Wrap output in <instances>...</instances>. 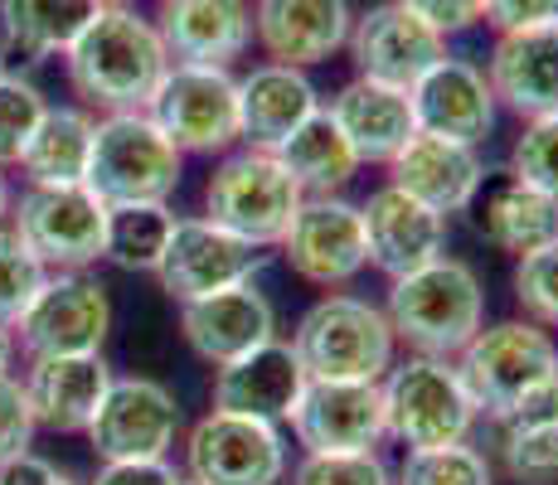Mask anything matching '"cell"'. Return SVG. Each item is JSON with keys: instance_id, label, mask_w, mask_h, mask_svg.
<instances>
[{"instance_id": "obj_1", "label": "cell", "mask_w": 558, "mask_h": 485, "mask_svg": "<svg viewBox=\"0 0 558 485\" xmlns=\"http://www.w3.org/2000/svg\"><path fill=\"white\" fill-rule=\"evenodd\" d=\"M476 413L490 423H558V344L534 320H500L476 330L457 354Z\"/></svg>"}, {"instance_id": "obj_2", "label": "cell", "mask_w": 558, "mask_h": 485, "mask_svg": "<svg viewBox=\"0 0 558 485\" xmlns=\"http://www.w3.org/2000/svg\"><path fill=\"white\" fill-rule=\"evenodd\" d=\"M73 93L98 112H146L156 83L166 78L170 53L160 45L151 15H136V5L98 10L78 45L63 53Z\"/></svg>"}, {"instance_id": "obj_3", "label": "cell", "mask_w": 558, "mask_h": 485, "mask_svg": "<svg viewBox=\"0 0 558 485\" xmlns=\"http://www.w3.org/2000/svg\"><path fill=\"white\" fill-rule=\"evenodd\" d=\"M384 316L393 340L408 344V354L457 360L476 340V330H486V287L471 263L437 257L417 272L393 277Z\"/></svg>"}, {"instance_id": "obj_4", "label": "cell", "mask_w": 558, "mask_h": 485, "mask_svg": "<svg viewBox=\"0 0 558 485\" xmlns=\"http://www.w3.org/2000/svg\"><path fill=\"white\" fill-rule=\"evenodd\" d=\"M302 360L306 379H336V384H379L399 360V340L389 330L384 306L364 296L330 291L296 320L287 340Z\"/></svg>"}, {"instance_id": "obj_5", "label": "cell", "mask_w": 558, "mask_h": 485, "mask_svg": "<svg viewBox=\"0 0 558 485\" xmlns=\"http://www.w3.org/2000/svg\"><path fill=\"white\" fill-rule=\"evenodd\" d=\"M379 393H384V433L403 441L408 451L471 441V427L481 417L457 360H433V354L393 360V369L379 379Z\"/></svg>"}, {"instance_id": "obj_6", "label": "cell", "mask_w": 558, "mask_h": 485, "mask_svg": "<svg viewBox=\"0 0 558 485\" xmlns=\"http://www.w3.org/2000/svg\"><path fill=\"white\" fill-rule=\"evenodd\" d=\"M180 180H185V156L146 112L98 117L83 185L102 204H170Z\"/></svg>"}, {"instance_id": "obj_7", "label": "cell", "mask_w": 558, "mask_h": 485, "mask_svg": "<svg viewBox=\"0 0 558 485\" xmlns=\"http://www.w3.org/2000/svg\"><path fill=\"white\" fill-rule=\"evenodd\" d=\"M302 199L306 194L287 175L277 150H257V146L229 150L209 170V180H204V219H214L219 229L239 233V239H248L257 247L282 243Z\"/></svg>"}, {"instance_id": "obj_8", "label": "cell", "mask_w": 558, "mask_h": 485, "mask_svg": "<svg viewBox=\"0 0 558 485\" xmlns=\"http://www.w3.org/2000/svg\"><path fill=\"white\" fill-rule=\"evenodd\" d=\"M5 229L49 272H88L102 263L107 204L88 185H20Z\"/></svg>"}, {"instance_id": "obj_9", "label": "cell", "mask_w": 558, "mask_h": 485, "mask_svg": "<svg viewBox=\"0 0 558 485\" xmlns=\"http://www.w3.org/2000/svg\"><path fill=\"white\" fill-rule=\"evenodd\" d=\"M146 117L175 142L180 156H229L239 146V78L209 63H170Z\"/></svg>"}, {"instance_id": "obj_10", "label": "cell", "mask_w": 558, "mask_h": 485, "mask_svg": "<svg viewBox=\"0 0 558 485\" xmlns=\"http://www.w3.org/2000/svg\"><path fill=\"white\" fill-rule=\"evenodd\" d=\"M83 437L98 461H166L180 437V403L160 379L112 374Z\"/></svg>"}, {"instance_id": "obj_11", "label": "cell", "mask_w": 558, "mask_h": 485, "mask_svg": "<svg viewBox=\"0 0 558 485\" xmlns=\"http://www.w3.org/2000/svg\"><path fill=\"white\" fill-rule=\"evenodd\" d=\"M287 437L282 427L239 413H204L185 437V481L190 485H282L287 481Z\"/></svg>"}, {"instance_id": "obj_12", "label": "cell", "mask_w": 558, "mask_h": 485, "mask_svg": "<svg viewBox=\"0 0 558 485\" xmlns=\"http://www.w3.org/2000/svg\"><path fill=\"white\" fill-rule=\"evenodd\" d=\"M112 336V296L93 272H49L45 291L29 301L15 326V344L25 360L45 354H102Z\"/></svg>"}, {"instance_id": "obj_13", "label": "cell", "mask_w": 558, "mask_h": 485, "mask_svg": "<svg viewBox=\"0 0 558 485\" xmlns=\"http://www.w3.org/2000/svg\"><path fill=\"white\" fill-rule=\"evenodd\" d=\"M282 263L292 267L311 287H345L369 267V243H364V219L360 204L345 194H320V199H302L292 214L282 243H277Z\"/></svg>"}, {"instance_id": "obj_14", "label": "cell", "mask_w": 558, "mask_h": 485, "mask_svg": "<svg viewBox=\"0 0 558 485\" xmlns=\"http://www.w3.org/2000/svg\"><path fill=\"white\" fill-rule=\"evenodd\" d=\"M267 267V247H257L239 233L219 229L214 219H175V233H170V247L156 267V282L170 301H199L214 296V291H229L253 282Z\"/></svg>"}, {"instance_id": "obj_15", "label": "cell", "mask_w": 558, "mask_h": 485, "mask_svg": "<svg viewBox=\"0 0 558 485\" xmlns=\"http://www.w3.org/2000/svg\"><path fill=\"white\" fill-rule=\"evenodd\" d=\"M350 59H355L360 78L384 83V88H413L437 59H447V39L437 35L427 20H417L399 0L369 5L350 25Z\"/></svg>"}, {"instance_id": "obj_16", "label": "cell", "mask_w": 558, "mask_h": 485, "mask_svg": "<svg viewBox=\"0 0 558 485\" xmlns=\"http://www.w3.org/2000/svg\"><path fill=\"white\" fill-rule=\"evenodd\" d=\"M413 102V122L427 136H447L461 146H481L496 132V93H490L486 69H476L471 59H437L423 78L408 88Z\"/></svg>"}, {"instance_id": "obj_17", "label": "cell", "mask_w": 558, "mask_h": 485, "mask_svg": "<svg viewBox=\"0 0 558 485\" xmlns=\"http://www.w3.org/2000/svg\"><path fill=\"white\" fill-rule=\"evenodd\" d=\"M292 437L302 451H379L384 433V393L379 384H336V379H306L292 413Z\"/></svg>"}, {"instance_id": "obj_18", "label": "cell", "mask_w": 558, "mask_h": 485, "mask_svg": "<svg viewBox=\"0 0 558 485\" xmlns=\"http://www.w3.org/2000/svg\"><path fill=\"white\" fill-rule=\"evenodd\" d=\"M389 185H399L433 214L452 219V214L476 209V194L486 190V160L476 146L413 132L408 146L389 160Z\"/></svg>"}, {"instance_id": "obj_19", "label": "cell", "mask_w": 558, "mask_h": 485, "mask_svg": "<svg viewBox=\"0 0 558 485\" xmlns=\"http://www.w3.org/2000/svg\"><path fill=\"white\" fill-rule=\"evenodd\" d=\"M360 219L364 243H369V267H379L389 282L447 257V219L427 204H417L413 194H403L399 185L374 190L360 204Z\"/></svg>"}, {"instance_id": "obj_20", "label": "cell", "mask_w": 558, "mask_h": 485, "mask_svg": "<svg viewBox=\"0 0 558 485\" xmlns=\"http://www.w3.org/2000/svg\"><path fill=\"white\" fill-rule=\"evenodd\" d=\"M306 388V369L287 340H267L243 360L214 369V413H239L257 423H292L296 398Z\"/></svg>"}, {"instance_id": "obj_21", "label": "cell", "mask_w": 558, "mask_h": 485, "mask_svg": "<svg viewBox=\"0 0 558 485\" xmlns=\"http://www.w3.org/2000/svg\"><path fill=\"white\" fill-rule=\"evenodd\" d=\"M180 336L204 364L219 369V364L243 360L257 344L277 340V311L267 301V291L243 282L229 291H214V296L185 301L180 306Z\"/></svg>"}, {"instance_id": "obj_22", "label": "cell", "mask_w": 558, "mask_h": 485, "mask_svg": "<svg viewBox=\"0 0 558 485\" xmlns=\"http://www.w3.org/2000/svg\"><path fill=\"white\" fill-rule=\"evenodd\" d=\"M20 384H25L39 433L73 437L88 433L107 384H112V364L102 354H45V360H25Z\"/></svg>"}, {"instance_id": "obj_23", "label": "cell", "mask_w": 558, "mask_h": 485, "mask_svg": "<svg viewBox=\"0 0 558 485\" xmlns=\"http://www.w3.org/2000/svg\"><path fill=\"white\" fill-rule=\"evenodd\" d=\"M350 0H257L253 39L263 45L267 63L316 69L330 53L350 45Z\"/></svg>"}, {"instance_id": "obj_24", "label": "cell", "mask_w": 558, "mask_h": 485, "mask_svg": "<svg viewBox=\"0 0 558 485\" xmlns=\"http://www.w3.org/2000/svg\"><path fill=\"white\" fill-rule=\"evenodd\" d=\"M151 25L170 63L229 69L253 45V10L243 0H160Z\"/></svg>"}, {"instance_id": "obj_25", "label": "cell", "mask_w": 558, "mask_h": 485, "mask_svg": "<svg viewBox=\"0 0 558 485\" xmlns=\"http://www.w3.org/2000/svg\"><path fill=\"white\" fill-rule=\"evenodd\" d=\"M486 78L496 102H506L524 122L558 117V25L500 35L490 49Z\"/></svg>"}, {"instance_id": "obj_26", "label": "cell", "mask_w": 558, "mask_h": 485, "mask_svg": "<svg viewBox=\"0 0 558 485\" xmlns=\"http://www.w3.org/2000/svg\"><path fill=\"white\" fill-rule=\"evenodd\" d=\"M311 112H320V93L292 63H257L239 78V142L277 150Z\"/></svg>"}, {"instance_id": "obj_27", "label": "cell", "mask_w": 558, "mask_h": 485, "mask_svg": "<svg viewBox=\"0 0 558 485\" xmlns=\"http://www.w3.org/2000/svg\"><path fill=\"white\" fill-rule=\"evenodd\" d=\"M326 112L336 117V126L345 132L360 166H389L408 146V136L417 132L408 93L384 88V83H369V78H350L345 88L330 97Z\"/></svg>"}, {"instance_id": "obj_28", "label": "cell", "mask_w": 558, "mask_h": 485, "mask_svg": "<svg viewBox=\"0 0 558 485\" xmlns=\"http://www.w3.org/2000/svg\"><path fill=\"white\" fill-rule=\"evenodd\" d=\"M98 10V0H0V45L25 63L63 59Z\"/></svg>"}, {"instance_id": "obj_29", "label": "cell", "mask_w": 558, "mask_h": 485, "mask_svg": "<svg viewBox=\"0 0 558 485\" xmlns=\"http://www.w3.org/2000/svg\"><path fill=\"white\" fill-rule=\"evenodd\" d=\"M93 132H98V117L88 107L49 102L35 136H29L25 156H20L25 185H83L88 180V160H93Z\"/></svg>"}, {"instance_id": "obj_30", "label": "cell", "mask_w": 558, "mask_h": 485, "mask_svg": "<svg viewBox=\"0 0 558 485\" xmlns=\"http://www.w3.org/2000/svg\"><path fill=\"white\" fill-rule=\"evenodd\" d=\"M476 204H481L476 209L481 239L496 243L500 253H510V257H524V253H534V247L558 239V199L530 190L514 175L496 180L490 190H481Z\"/></svg>"}, {"instance_id": "obj_31", "label": "cell", "mask_w": 558, "mask_h": 485, "mask_svg": "<svg viewBox=\"0 0 558 485\" xmlns=\"http://www.w3.org/2000/svg\"><path fill=\"white\" fill-rule=\"evenodd\" d=\"M277 160L287 166V175L296 180V190L306 199H320V194H345V185L360 175V156L350 150L345 132L336 126V117L320 107L311 112L282 146H277Z\"/></svg>"}, {"instance_id": "obj_32", "label": "cell", "mask_w": 558, "mask_h": 485, "mask_svg": "<svg viewBox=\"0 0 558 485\" xmlns=\"http://www.w3.org/2000/svg\"><path fill=\"white\" fill-rule=\"evenodd\" d=\"M175 233V209L170 204H107L102 229V263L117 272H151L160 267Z\"/></svg>"}, {"instance_id": "obj_33", "label": "cell", "mask_w": 558, "mask_h": 485, "mask_svg": "<svg viewBox=\"0 0 558 485\" xmlns=\"http://www.w3.org/2000/svg\"><path fill=\"white\" fill-rule=\"evenodd\" d=\"M399 485H496L486 451L471 441H452V447L433 451H408L399 466Z\"/></svg>"}, {"instance_id": "obj_34", "label": "cell", "mask_w": 558, "mask_h": 485, "mask_svg": "<svg viewBox=\"0 0 558 485\" xmlns=\"http://www.w3.org/2000/svg\"><path fill=\"white\" fill-rule=\"evenodd\" d=\"M500 461L514 485H558V423H514L500 433Z\"/></svg>"}, {"instance_id": "obj_35", "label": "cell", "mask_w": 558, "mask_h": 485, "mask_svg": "<svg viewBox=\"0 0 558 485\" xmlns=\"http://www.w3.org/2000/svg\"><path fill=\"white\" fill-rule=\"evenodd\" d=\"M45 282H49V267L10 229H0V330L15 336V326L25 320L29 301L45 291Z\"/></svg>"}, {"instance_id": "obj_36", "label": "cell", "mask_w": 558, "mask_h": 485, "mask_svg": "<svg viewBox=\"0 0 558 485\" xmlns=\"http://www.w3.org/2000/svg\"><path fill=\"white\" fill-rule=\"evenodd\" d=\"M45 107H49V97L29 78H20V73H10V69L0 73V170L20 166V156H25Z\"/></svg>"}, {"instance_id": "obj_37", "label": "cell", "mask_w": 558, "mask_h": 485, "mask_svg": "<svg viewBox=\"0 0 558 485\" xmlns=\"http://www.w3.org/2000/svg\"><path fill=\"white\" fill-rule=\"evenodd\" d=\"M514 301L524 320H534L539 330H558V239L514 263Z\"/></svg>"}, {"instance_id": "obj_38", "label": "cell", "mask_w": 558, "mask_h": 485, "mask_svg": "<svg viewBox=\"0 0 558 485\" xmlns=\"http://www.w3.org/2000/svg\"><path fill=\"white\" fill-rule=\"evenodd\" d=\"M510 175L558 199V117H534L510 146Z\"/></svg>"}, {"instance_id": "obj_39", "label": "cell", "mask_w": 558, "mask_h": 485, "mask_svg": "<svg viewBox=\"0 0 558 485\" xmlns=\"http://www.w3.org/2000/svg\"><path fill=\"white\" fill-rule=\"evenodd\" d=\"M292 485H393L379 451H306L292 466Z\"/></svg>"}, {"instance_id": "obj_40", "label": "cell", "mask_w": 558, "mask_h": 485, "mask_svg": "<svg viewBox=\"0 0 558 485\" xmlns=\"http://www.w3.org/2000/svg\"><path fill=\"white\" fill-rule=\"evenodd\" d=\"M35 413H29V398L20 374H0V466L15 457H25L35 447Z\"/></svg>"}, {"instance_id": "obj_41", "label": "cell", "mask_w": 558, "mask_h": 485, "mask_svg": "<svg viewBox=\"0 0 558 485\" xmlns=\"http://www.w3.org/2000/svg\"><path fill=\"white\" fill-rule=\"evenodd\" d=\"M399 5H408L417 20H427L442 39L486 20V0H399Z\"/></svg>"}, {"instance_id": "obj_42", "label": "cell", "mask_w": 558, "mask_h": 485, "mask_svg": "<svg viewBox=\"0 0 558 485\" xmlns=\"http://www.w3.org/2000/svg\"><path fill=\"white\" fill-rule=\"evenodd\" d=\"M486 20L496 25V35L558 25V0H486Z\"/></svg>"}, {"instance_id": "obj_43", "label": "cell", "mask_w": 558, "mask_h": 485, "mask_svg": "<svg viewBox=\"0 0 558 485\" xmlns=\"http://www.w3.org/2000/svg\"><path fill=\"white\" fill-rule=\"evenodd\" d=\"M93 485H185L175 466L166 461H102Z\"/></svg>"}, {"instance_id": "obj_44", "label": "cell", "mask_w": 558, "mask_h": 485, "mask_svg": "<svg viewBox=\"0 0 558 485\" xmlns=\"http://www.w3.org/2000/svg\"><path fill=\"white\" fill-rule=\"evenodd\" d=\"M0 485H83V481H73L69 471H59L53 461L35 457V451H25V457L0 466Z\"/></svg>"}, {"instance_id": "obj_45", "label": "cell", "mask_w": 558, "mask_h": 485, "mask_svg": "<svg viewBox=\"0 0 558 485\" xmlns=\"http://www.w3.org/2000/svg\"><path fill=\"white\" fill-rule=\"evenodd\" d=\"M15 354H20V344L10 330H0V374H15Z\"/></svg>"}, {"instance_id": "obj_46", "label": "cell", "mask_w": 558, "mask_h": 485, "mask_svg": "<svg viewBox=\"0 0 558 485\" xmlns=\"http://www.w3.org/2000/svg\"><path fill=\"white\" fill-rule=\"evenodd\" d=\"M10 199H15V185H10V175L0 170V229H5V219H10Z\"/></svg>"}, {"instance_id": "obj_47", "label": "cell", "mask_w": 558, "mask_h": 485, "mask_svg": "<svg viewBox=\"0 0 558 485\" xmlns=\"http://www.w3.org/2000/svg\"><path fill=\"white\" fill-rule=\"evenodd\" d=\"M98 5L107 10V5H136V0H98Z\"/></svg>"}, {"instance_id": "obj_48", "label": "cell", "mask_w": 558, "mask_h": 485, "mask_svg": "<svg viewBox=\"0 0 558 485\" xmlns=\"http://www.w3.org/2000/svg\"><path fill=\"white\" fill-rule=\"evenodd\" d=\"M5 59H10V53H5V45H0V73H5Z\"/></svg>"}, {"instance_id": "obj_49", "label": "cell", "mask_w": 558, "mask_h": 485, "mask_svg": "<svg viewBox=\"0 0 558 485\" xmlns=\"http://www.w3.org/2000/svg\"><path fill=\"white\" fill-rule=\"evenodd\" d=\"M185 485H190V481H185Z\"/></svg>"}]
</instances>
